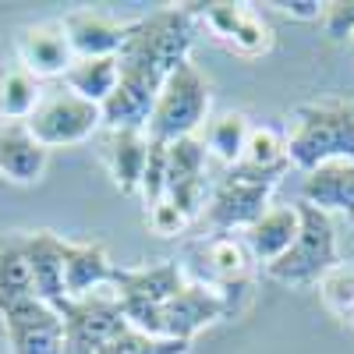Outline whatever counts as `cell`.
I'll return each mask as SVG.
<instances>
[{
    "label": "cell",
    "mask_w": 354,
    "mask_h": 354,
    "mask_svg": "<svg viewBox=\"0 0 354 354\" xmlns=\"http://www.w3.org/2000/svg\"><path fill=\"white\" fill-rule=\"evenodd\" d=\"M248 131H252V124H248L245 113H220V117H213V121L205 124V138H202L205 153L216 156L223 167H234L241 160V153H245Z\"/></svg>",
    "instance_id": "cell-25"
},
{
    "label": "cell",
    "mask_w": 354,
    "mask_h": 354,
    "mask_svg": "<svg viewBox=\"0 0 354 354\" xmlns=\"http://www.w3.org/2000/svg\"><path fill=\"white\" fill-rule=\"evenodd\" d=\"M230 312H234V301L223 290H216L209 283H185L170 301H163L149 319H145L142 333L192 344L195 333H202L205 326H213V322H220Z\"/></svg>",
    "instance_id": "cell-5"
},
{
    "label": "cell",
    "mask_w": 354,
    "mask_h": 354,
    "mask_svg": "<svg viewBox=\"0 0 354 354\" xmlns=\"http://www.w3.org/2000/svg\"><path fill=\"white\" fill-rule=\"evenodd\" d=\"M50 149L36 142L25 121H11L0 128V177L11 185H32L43 177Z\"/></svg>",
    "instance_id": "cell-15"
},
{
    "label": "cell",
    "mask_w": 354,
    "mask_h": 354,
    "mask_svg": "<svg viewBox=\"0 0 354 354\" xmlns=\"http://www.w3.org/2000/svg\"><path fill=\"white\" fill-rule=\"evenodd\" d=\"M319 294H322V301H326L330 312L354 322V270L351 266H333V270L319 280Z\"/></svg>",
    "instance_id": "cell-27"
},
{
    "label": "cell",
    "mask_w": 354,
    "mask_h": 354,
    "mask_svg": "<svg viewBox=\"0 0 354 354\" xmlns=\"http://www.w3.org/2000/svg\"><path fill=\"white\" fill-rule=\"evenodd\" d=\"M11 354H68L64 351V322L53 305L28 298L0 312Z\"/></svg>",
    "instance_id": "cell-10"
},
{
    "label": "cell",
    "mask_w": 354,
    "mask_h": 354,
    "mask_svg": "<svg viewBox=\"0 0 354 354\" xmlns=\"http://www.w3.org/2000/svg\"><path fill=\"white\" fill-rule=\"evenodd\" d=\"M273 198V185H259V181H245V177L227 174L223 181L213 188L209 202L202 209V220L213 230H248Z\"/></svg>",
    "instance_id": "cell-12"
},
{
    "label": "cell",
    "mask_w": 354,
    "mask_h": 354,
    "mask_svg": "<svg viewBox=\"0 0 354 354\" xmlns=\"http://www.w3.org/2000/svg\"><path fill=\"white\" fill-rule=\"evenodd\" d=\"M103 160L121 195H138L145 160H149V135L145 131H110L103 142Z\"/></svg>",
    "instance_id": "cell-19"
},
{
    "label": "cell",
    "mask_w": 354,
    "mask_h": 354,
    "mask_svg": "<svg viewBox=\"0 0 354 354\" xmlns=\"http://www.w3.org/2000/svg\"><path fill=\"white\" fill-rule=\"evenodd\" d=\"M43 100V85L36 75H28L21 64L0 75V121H28Z\"/></svg>",
    "instance_id": "cell-24"
},
{
    "label": "cell",
    "mask_w": 354,
    "mask_h": 354,
    "mask_svg": "<svg viewBox=\"0 0 354 354\" xmlns=\"http://www.w3.org/2000/svg\"><path fill=\"white\" fill-rule=\"evenodd\" d=\"M283 142L290 167L305 174L337 160L354 163V100H319L294 106Z\"/></svg>",
    "instance_id": "cell-2"
},
{
    "label": "cell",
    "mask_w": 354,
    "mask_h": 354,
    "mask_svg": "<svg viewBox=\"0 0 354 354\" xmlns=\"http://www.w3.org/2000/svg\"><path fill=\"white\" fill-rule=\"evenodd\" d=\"M138 195L145 202V209H153L156 202L167 198V145L149 138V160H145V174H142V185Z\"/></svg>",
    "instance_id": "cell-28"
},
{
    "label": "cell",
    "mask_w": 354,
    "mask_h": 354,
    "mask_svg": "<svg viewBox=\"0 0 354 354\" xmlns=\"http://www.w3.org/2000/svg\"><path fill=\"white\" fill-rule=\"evenodd\" d=\"M145 216H149V227H153V234H160V238H177V234L188 227V220L177 213L167 198L156 202L153 209H145Z\"/></svg>",
    "instance_id": "cell-30"
},
{
    "label": "cell",
    "mask_w": 354,
    "mask_h": 354,
    "mask_svg": "<svg viewBox=\"0 0 354 354\" xmlns=\"http://www.w3.org/2000/svg\"><path fill=\"white\" fill-rule=\"evenodd\" d=\"M25 252H28V270H32L36 298L46 305L68 301L64 290V238L53 230H25Z\"/></svg>",
    "instance_id": "cell-14"
},
{
    "label": "cell",
    "mask_w": 354,
    "mask_h": 354,
    "mask_svg": "<svg viewBox=\"0 0 354 354\" xmlns=\"http://www.w3.org/2000/svg\"><path fill=\"white\" fill-rule=\"evenodd\" d=\"M25 124L39 145L61 149V145H78L85 138H93L103 128V110L75 96L71 88H50V93H43L39 106L32 110V117Z\"/></svg>",
    "instance_id": "cell-6"
},
{
    "label": "cell",
    "mask_w": 354,
    "mask_h": 354,
    "mask_svg": "<svg viewBox=\"0 0 354 354\" xmlns=\"http://www.w3.org/2000/svg\"><path fill=\"white\" fill-rule=\"evenodd\" d=\"M113 277V262L106 259L103 245H75L64 241V290L68 298L106 290Z\"/></svg>",
    "instance_id": "cell-20"
},
{
    "label": "cell",
    "mask_w": 354,
    "mask_h": 354,
    "mask_svg": "<svg viewBox=\"0 0 354 354\" xmlns=\"http://www.w3.org/2000/svg\"><path fill=\"white\" fill-rule=\"evenodd\" d=\"M28 298H36V287L28 270L25 230H0V312Z\"/></svg>",
    "instance_id": "cell-21"
},
{
    "label": "cell",
    "mask_w": 354,
    "mask_h": 354,
    "mask_svg": "<svg viewBox=\"0 0 354 354\" xmlns=\"http://www.w3.org/2000/svg\"><path fill=\"white\" fill-rule=\"evenodd\" d=\"M61 25L75 57H117L128 39V21H113L96 11H71Z\"/></svg>",
    "instance_id": "cell-17"
},
{
    "label": "cell",
    "mask_w": 354,
    "mask_h": 354,
    "mask_svg": "<svg viewBox=\"0 0 354 354\" xmlns=\"http://www.w3.org/2000/svg\"><path fill=\"white\" fill-rule=\"evenodd\" d=\"M185 283H188L185 270L177 262H156V266H145V270H124V266H113L110 294H113V301L121 305L128 326L142 330L145 319H149L163 301H170Z\"/></svg>",
    "instance_id": "cell-7"
},
{
    "label": "cell",
    "mask_w": 354,
    "mask_h": 354,
    "mask_svg": "<svg viewBox=\"0 0 354 354\" xmlns=\"http://www.w3.org/2000/svg\"><path fill=\"white\" fill-rule=\"evenodd\" d=\"M192 43H195V18L188 4L160 8L145 18L128 21V39L117 53V68H121L117 88L100 106L103 128L145 131L163 82L185 61H192Z\"/></svg>",
    "instance_id": "cell-1"
},
{
    "label": "cell",
    "mask_w": 354,
    "mask_h": 354,
    "mask_svg": "<svg viewBox=\"0 0 354 354\" xmlns=\"http://www.w3.org/2000/svg\"><path fill=\"white\" fill-rule=\"evenodd\" d=\"M192 344L185 340H167V337H149L135 326L121 330L113 340H106L96 354H188Z\"/></svg>",
    "instance_id": "cell-26"
},
{
    "label": "cell",
    "mask_w": 354,
    "mask_h": 354,
    "mask_svg": "<svg viewBox=\"0 0 354 354\" xmlns=\"http://www.w3.org/2000/svg\"><path fill=\"white\" fill-rule=\"evenodd\" d=\"M188 11L223 46L238 50L245 57H259L273 46L270 25L262 21V15L252 4H223V0H213V4H188Z\"/></svg>",
    "instance_id": "cell-9"
},
{
    "label": "cell",
    "mask_w": 354,
    "mask_h": 354,
    "mask_svg": "<svg viewBox=\"0 0 354 354\" xmlns=\"http://www.w3.org/2000/svg\"><path fill=\"white\" fill-rule=\"evenodd\" d=\"M273 8H280L283 15L298 18V21H319L322 18V4H319V0H280V4H273Z\"/></svg>",
    "instance_id": "cell-31"
},
{
    "label": "cell",
    "mask_w": 354,
    "mask_h": 354,
    "mask_svg": "<svg viewBox=\"0 0 354 354\" xmlns=\"http://www.w3.org/2000/svg\"><path fill=\"white\" fill-rule=\"evenodd\" d=\"M301 202L315 205L322 213H344L354 223V163L337 160V163H322L305 174L301 181Z\"/></svg>",
    "instance_id": "cell-16"
},
{
    "label": "cell",
    "mask_w": 354,
    "mask_h": 354,
    "mask_svg": "<svg viewBox=\"0 0 354 354\" xmlns=\"http://www.w3.org/2000/svg\"><path fill=\"white\" fill-rule=\"evenodd\" d=\"M301 230L277 262L266 266V277L283 283V287H312L326 277L333 266H340V248H337V227L333 216L315 209L308 202H298Z\"/></svg>",
    "instance_id": "cell-3"
},
{
    "label": "cell",
    "mask_w": 354,
    "mask_h": 354,
    "mask_svg": "<svg viewBox=\"0 0 354 354\" xmlns=\"http://www.w3.org/2000/svg\"><path fill=\"white\" fill-rule=\"evenodd\" d=\"M117 57H75V64L64 71V88H71L75 96L103 106L110 93L117 88Z\"/></svg>",
    "instance_id": "cell-23"
},
{
    "label": "cell",
    "mask_w": 354,
    "mask_h": 354,
    "mask_svg": "<svg viewBox=\"0 0 354 354\" xmlns=\"http://www.w3.org/2000/svg\"><path fill=\"white\" fill-rule=\"evenodd\" d=\"M319 21L330 39H354V0H330V4H322Z\"/></svg>",
    "instance_id": "cell-29"
},
{
    "label": "cell",
    "mask_w": 354,
    "mask_h": 354,
    "mask_svg": "<svg viewBox=\"0 0 354 354\" xmlns=\"http://www.w3.org/2000/svg\"><path fill=\"white\" fill-rule=\"evenodd\" d=\"M205 121H209V82L192 61H185L163 82L145 135L160 145H174L181 138H192Z\"/></svg>",
    "instance_id": "cell-4"
},
{
    "label": "cell",
    "mask_w": 354,
    "mask_h": 354,
    "mask_svg": "<svg viewBox=\"0 0 354 354\" xmlns=\"http://www.w3.org/2000/svg\"><path fill=\"white\" fill-rule=\"evenodd\" d=\"M298 230H301L298 205H270V209L245 230V248L255 262L270 266L298 241Z\"/></svg>",
    "instance_id": "cell-18"
},
{
    "label": "cell",
    "mask_w": 354,
    "mask_h": 354,
    "mask_svg": "<svg viewBox=\"0 0 354 354\" xmlns=\"http://www.w3.org/2000/svg\"><path fill=\"white\" fill-rule=\"evenodd\" d=\"M57 315L64 322V351L68 354H96L106 340H113L121 330H128V319L121 305L113 301L110 287L85 294V298H68L57 305Z\"/></svg>",
    "instance_id": "cell-8"
},
{
    "label": "cell",
    "mask_w": 354,
    "mask_h": 354,
    "mask_svg": "<svg viewBox=\"0 0 354 354\" xmlns=\"http://www.w3.org/2000/svg\"><path fill=\"white\" fill-rule=\"evenodd\" d=\"M0 128H4V121H0Z\"/></svg>",
    "instance_id": "cell-32"
},
{
    "label": "cell",
    "mask_w": 354,
    "mask_h": 354,
    "mask_svg": "<svg viewBox=\"0 0 354 354\" xmlns=\"http://www.w3.org/2000/svg\"><path fill=\"white\" fill-rule=\"evenodd\" d=\"M248 262H252V255H248L245 241L230 238V234H216L202 248V266H205V277H209V287L223 290L227 298H230V287L245 280Z\"/></svg>",
    "instance_id": "cell-22"
},
{
    "label": "cell",
    "mask_w": 354,
    "mask_h": 354,
    "mask_svg": "<svg viewBox=\"0 0 354 354\" xmlns=\"http://www.w3.org/2000/svg\"><path fill=\"white\" fill-rule=\"evenodd\" d=\"M205 142L195 135L167 145V202L188 223L205 209Z\"/></svg>",
    "instance_id": "cell-11"
},
{
    "label": "cell",
    "mask_w": 354,
    "mask_h": 354,
    "mask_svg": "<svg viewBox=\"0 0 354 354\" xmlns=\"http://www.w3.org/2000/svg\"><path fill=\"white\" fill-rule=\"evenodd\" d=\"M15 50H18L21 68L36 78H57V75L64 78V71L75 64V53L61 21L25 25L15 39Z\"/></svg>",
    "instance_id": "cell-13"
}]
</instances>
